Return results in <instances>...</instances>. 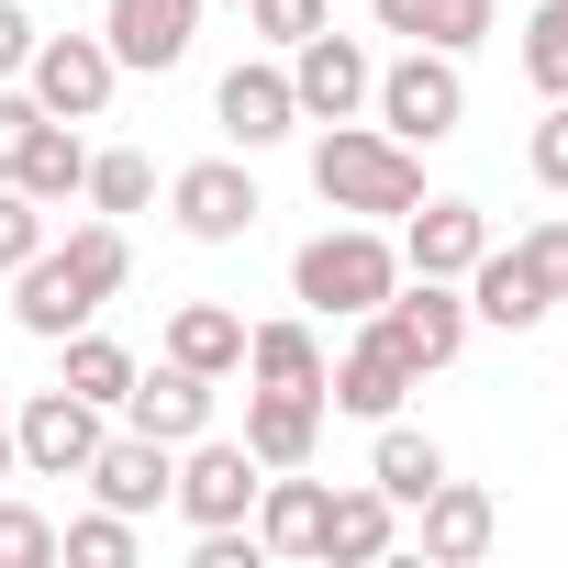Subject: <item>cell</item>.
Returning a JSON list of instances; mask_svg holds the SVG:
<instances>
[{
	"mask_svg": "<svg viewBox=\"0 0 568 568\" xmlns=\"http://www.w3.org/2000/svg\"><path fill=\"white\" fill-rule=\"evenodd\" d=\"M313 190H324L335 212H357V223L413 212V201H424V145H402V134H379V123H324Z\"/></svg>",
	"mask_w": 568,
	"mask_h": 568,
	"instance_id": "cell-1",
	"label": "cell"
},
{
	"mask_svg": "<svg viewBox=\"0 0 568 568\" xmlns=\"http://www.w3.org/2000/svg\"><path fill=\"white\" fill-rule=\"evenodd\" d=\"M390 291H402V245L368 234V223H335V234H313V245L291 256V302H302V313L357 324V313H379Z\"/></svg>",
	"mask_w": 568,
	"mask_h": 568,
	"instance_id": "cell-2",
	"label": "cell"
},
{
	"mask_svg": "<svg viewBox=\"0 0 568 568\" xmlns=\"http://www.w3.org/2000/svg\"><path fill=\"white\" fill-rule=\"evenodd\" d=\"M368 112H379V134H402V145H446V134L468 123V79H457L446 45H413L402 68L368 79Z\"/></svg>",
	"mask_w": 568,
	"mask_h": 568,
	"instance_id": "cell-3",
	"label": "cell"
},
{
	"mask_svg": "<svg viewBox=\"0 0 568 568\" xmlns=\"http://www.w3.org/2000/svg\"><path fill=\"white\" fill-rule=\"evenodd\" d=\"M112 45L101 34H34V57H23V90L57 112V123H101L112 112Z\"/></svg>",
	"mask_w": 568,
	"mask_h": 568,
	"instance_id": "cell-4",
	"label": "cell"
},
{
	"mask_svg": "<svg viewBox=\"0 0 568 568\" xmlns=\"http://www.w3.org/2000/svg\"><path fill=\"white\" fill-rule=\"evenodd\" d=\"M256 479H267V468L245 457V435H190V446H179L168 501H179V513H190V535H201V524H245V513H256Z\"/></svg>",
	"mask_w": 568,
	"mask_h": 568,
	"instance_id": "cell-5",
	"label": "cell"
},
{
	"mask_svg": "<svg viewBox=\"0 0 568 568\" xmlns=\"http://www.w3.org/2000/svg\"><path fill=\"white\" fill-rule=\"evenodd\" d=\"M12 457H23L34 479H79V468L101 457V402H79L68 379H57V390H34V402L12 413Z\"/></svg>",
	"mask_w": 568,
	"mask_h": 568,
	"instance_id": "cell-6",
	"label": "cell"
},
{
	"mask_svg": "<svg viewBox=\"0 0 568 568\" xmlns=\"http://www.w3.org/2000/svg\"><path fill=\"white\" fill-rule=\"evenodd\" d=\"M368 79H379L368 45L335 34V23L291 45V101H302V123H357V112H368Z\"/></svg>",
	"mask_w": 568,
	"mask_h": 568,
	"instance_id": "cell-7",
	"label": "cell"
},
{
	"mask_svg": "<svg viewBox=\"0 0 568 568\" xmlns=\"http://www.w3.org/2000/svg\"><path fill=\"white\" fill-rule=\"evenodd\" d=\"M413 379H424V368L390 346V324H379V313H357V346L324 368V402H335V413H357V424H390Z\"/></svg>",
	"mask_w": 568,
	"mask_h": 568,
	"instance_id": "cell-8",
	"label": "cell"
},
{
	"mask_svg": "<svg viewBox=\"0 0 568 568\" xmlns=\"http://www.w3.org/2000/svg\"><path fill=\"white\" fill-rule=\"evenodd\" d=\"M168 201H179V234H190V245H245V234H256V212H267V201H256V179H245L234 156L179 168V179H168Z\"/></svg>",
	"mask_w": 568,
	"mask_h": 568,
	"instance_id": "cell-9",
	"label": "cell"
},
{
	"mask_svg": "<svg viewBox=\"0 0 568 568\" xmlns=\"http://www.w3.org/2000/svg\"><path fill=\"white\" fill-rule=\"evenodd\" d=\"M379 324H390V346H402L413 368H446V357L468 346V291H457V278H413V267H402V291L379 302Z\"/></svg>",
	"mask_w": 568,
	"mask_h": 568,
	"instance_id": "cell-10",
	"label": "cell"
},
{
	"mask_svg": "<svg viewBox=\"0 0 568 568\" xmlns=\"http://www.w3.org/2000/svg\"><path fill=\"white\" fill-rule=\"evenodd\" d=\"M190 34H201V0H112V12H101L112 68H145V79H168L190 57Z\"/></svg>",
	"mask_w": 568,
	"mask_h": 568,
	"instance_id": "cell-11",
	"label": "cell"
},
{
	"mask_svg": "<svg viewBox=\"0 0 568 568\" xmlns=\"http://www.w3.org/2000/svg\"><path fill=\"white\" fill-rule=\"evenodd\" d=\"M123 424L134 435H156V446H190V435H212V379L201 368H134V390H123Z\"/></svg>",
	"mask_w": 568,
	"mask_h": 568,
	"instance_id": "cell-12",
	"label": "cell"
},
{
	"mask_svg": "<svg viewBox=\"0 0 568 568\" xmlns=\"http://www.w3.org/2000/svg\"><path fill=\"white\" fill-rule=\"evenodd\" d=\"M212 123L256 156V145H278V134H302V101H291V68H223V90H212Z\"/></svg>",
	"mask_w": 568,
	"mask_h": 568,
	"instance_id": "cell-13",
	"label": "cell"
},
{
	"mask_svg": "<svg viewBox=\"0 0 568 568\" xmlns=\"http://www.w3.org/2000/svg\"><path fill=\"white\" fill-rule=\"evenodd\" d=\"M479 245H490L479 201H413V223H402V267L413 278H468Z\"/></svg>",
	"mask_w": 568,
	"mask_h": 568,
	"instance_id": "cell-14",
	"label": "cell"
},
{
	"mask_svg": "<svg viewBox=\"0 0 568 568\" xmlns=\"http://www.w3.org/2000/svg\"><path fill=\"white\" fill-rule=\"evenodd\" d=\"M79 479H90L112 513H156V501H168V479H179V446H156V435H134V424H123V435H101V457H90Z\"/></svg>",
	"mask_w": 568,
	"mask_h": 568,
	"instance_id": "cell-15",
	"label": "cell"
},
{
	"mask_svg": "<svg viewBox=\"0 0 568 568\" xmlns=\"http://www.w3.org/2000/svg\"><path fill=\"white\" fill-rule=\"evenodd\" d=\"M413 524H424V557L468 568V557H490V535H501V501H490L479 479H435V490L413 501Z\"/></svg>",
	"mask_w": 568,
	"mask_h": 568,
	"instance_id": "cell-16",
	"label": "cell"
},
{
	"mask_svg": "<svg viewBox=\"0 0 568 568\" xmlns=\"http://www.w3.org/2000/svg\"><path fill=\"white\" fill-rule=\"evenodd\" d=\"M468 291V324H501V335H524V324H546L557 302H546V278L524 267V245H479V267L457 278Z\"/></svg>",
	"mask_w": 568,
	"mask_h": 568,
	"instance_id": "cell-17",
	"label": "cell"
},
{
	"mask_svg": "<svg viewBox=\"0 0 568 568\" xmlns=\"http://www.w3.org/2000/svg\"><path fill=\"white\" fill-rule=\"evenodd\" d=\"M324 446V390H256L245 402V457L256 468H313Z\"/></svg>",
	"mask_w": 568,
	"mask_h": 568,
	"instance_id": "cell-18",
	"label": "cell"
},
{
	"mask_svg": "<svg viewBox=\"0 0 568 568\" xmlns=\"http://www.w3.org/2000/svg\"><path fill=\"white\" fill-rule=\"evenodd\" d=\"M390 535H402V501H390L379 479H357V490H324V546H313V557L368 568V557H390Z\"/></svg>",
	"mask_w": 568,
	"mask_h": 568,
	"instance_id": "cell-19",
	"label": "cell"
},
{
	"mask_svg": "<svg viewBox=\"0 0 568 568\" xmlns=\"http://www.w3.org/2000/svg\"><path fill=\"white\" fill-rule=\"evenodd\" d=\"M245 524H256V546H267V557H313V546H324V479H302V468H267Z\"/></svg>",
	"mask_w": 568,
	"mask_h": 568,
	"instance_id": "cell-20",
	"label": "cell"
},
{
	"mask_svg": "<svg viewBox=\"0 0 568 568\" xmlns=\"http://www.w3.org/2000/svg\"><path fill=\"white\" fill-rule=\"evenodd\" d=\"M368 12H379V34H402V45H446V57L490 45V0H368Z\"/></svg>",
	"mask_w": 568,
	"mask_h": 568,
	"instance_id": "cell-21",
	"label": "cell"
},
{
	"mask_svg": "<svg viewBox=\"0 0 568 568\" xmlns=\"http://www.w3.org/2000/svg\"><path fill=\"white\" fill-rule=\"evenodd\" d=\"M245 379L256 390H324V335L291 313V324H256L245 335Z\"/></svg>",
	"mask_w": 568,
	"mask_h": 568,
	"instance_id": "cell-22",
	"label": "cell"
},
{
	"mask_svg": "<svg viewBox=\"0 0 568 568\" xmlns=\"http://www.w3.org/2000/svg\"><path fill=\"white\" fill-rule=\"evenodd\" d=\"M79 179H90V145H79V123L34 112V134H23V156H12V190H34V201H68Z\"/></svg>",
	"mask_w": 568,
	"mask_h": 568,
	"instance_id": "cell-23",
	"label": "cell"
},
{
	"mask_svg": "<svg viewBox=\"0 0 568 568\" xmlns=\"http://www.w3.org/2000/svg\"><path fill=\"white\" fill-rule=\"evenodd\" d=\"M168 357L201 368V379L245 368V313H223V302H179V313H168Z\"/></svg>",
	"mask_w": 568,
	"mask_h": 568,
	"instance_id": "cell-24",
	"label": "cell"
},
{
	"mask_svg": "<svg viewBox=\"0 0 568 568\" xmlns=\"http://www.w3.org/2000/svg\"><path fill=\"white\" fill-rule=\"evenodd\" d=\"M368 479H379V490L413 513V501L446 479V446H435V435H413V424H379V457H368Z\"/></svg>",
	"mask_w": 568,
	"mask_h": 568,
	"instance_id": "cell-25",
	"label": "cell"
},
{
	"mask_svg": "<svg viewBox=\"0 0 568 568\" xmlns=\"http://www.w3.org/2000/svg\"><path fill=\"white\" fill-rule=\"evenodd\" d=\"M57 346H68V390H79V402H101V413H123V390H134V357H123L112 335H90V324H79V335H57Z\"/></svg>",
	"mask_w": 568,
	"mask_h": 568,
	"instance_id": "cell-26",
	"label": "cell"
},
{
	"mask_svg": "<svg viewBox=\"0 0 568 568\" xmlns=\"http://www.w3.org/2000/svg\"><path fill=\"white\" fill-rule=\"evenodd\" d=\"M79 190H90V212H112V223H123V212H145V201H156V168H145L134 145H112V156H90V179H79Z\"/></svg>",
	"mask_w": 568,
	"mask_h": 568,
	"instance_id": "cell-27",
	"label": "cell"
},
{
	"mask_svg": "<svg viewBox=\"0 0 568 568\" xmlns=\"http://www.w3.org/2000/svg\"><path fill=\"white\" fill-rule=\"evenodd\" d=\"M57 557H68V568H134V513H112V501L79 513V524L57 535Z\"/></svg>",
	"mask_w": 568,
	"mask_h": 568,
	"instance_id": "cell-28",
	"label": "cell"
},
{
	"mask_svg": "<svg viewBox=\"0 0 568 568\" xmlns=\"http://www.w3.org/2000/svg\"><path fill=\"white\" fill-rule=\"evenodd\" d=\"M524 79L546 101H568V0H535V23H524Z\"/></svg>",
	"mask_w": 568,
	"mask_h": 568,
	"instance_id": "cell-29",
	"label": "cell"
},
{
	"mask_svg": "<svg viewBox=\"0 0 568 568\" xmlns=\"http://www.w3.org/2000/svg\"><path fill=\"white\" fill-rule=\"evenodd\" d=\"M0 568H57V524L34 501H0Z\"/></svg>",
	"mask_w": 568,
	"mask_h": 568,
	"instance_id": "cell-30",
	"label": "cell"
},
{
	"mask_svg": "<svg viewBox=\"0 0 568 568\" xmlns=\"http://www.w3.org/2000/svg\"><path fill=\"white\" fill-rule=\"evenodd\" d=\"M34 245H45V201H34V190H12V179H0V278H12V267H23Z\"/></svg>",
	"mask_w": 568,
	"mask_h": 568,
	"instance_id": "cell-31",
	"label": "cell"
},
{
	"mask_svg": "<svg viewBox=\"0 0 568 568\" xmlns=\"http://www.w3.org/2000/svg\"><path fill=\"white\" fill-rule=\"evenodd\" d=\"M245 23H256L267 45H302V34H324V23H335V0H245Z\"/></svg>",
	"mask_w": 568,
	"mask_h": 568,
	"instance_id": "cell-32",
	"label": "cell"
},
{
	"mask_svg": "<svg viewBox=\"0 0 568 568\" xmlns=\"http://www.w3.org/2000/svg\"><path fill=\"white\" fill-rule=\"evenodd\" d=\"M524 168H535V190H568V101H546V123L524 134Z\"/></svg>",
	"mask_w": 568,
	"mask_h": 568,
	"instance_id": "cell-33",
	"label": "cell"
},
{
	"mask_svg": "<svg viewBox=\"0 0 568 568\" xmlns=\"http://www.w3.org/2000/svg\"><path fill=\"white\" fill-rule=\"evenodd\" d=\"M524 267L546 278V302H568V223H535L524 234Z\"/></svg>",
	"mask_w": 568,
	"mask_h": 568,
	"instance_id": "cell-34",
	"label": "cell"
},
{
	"mask_svg": "<svg viewBox=\"0 0 568 568\" xmlns=\"http://www.w3.org/2000/svg\"><path fill=\"white\" fill-rule=\"evenodd\" d=\"M34 90H12V79H0V179H12V156H23V134H34Z\"/></svg>",
	"mask_w": 568,
	"mask_h": 568,
	"instance_id": "cell-35",
	"label": "cell"
},
{
	"mask_svg": "<svg viewBox=\"0 0 568 568\" xmlns=\"http://www.w3.org/2000/svg\"><path fill=\"white\" fill-rule=\"evenodd\" d=\"M23 57H34V12H23V0H0V79H23Z\"/></svg>",
	"mask_w": 568,
	"mask_h": 568,
	"instance_id": "cell-36",
	"label": "cell"
},
{
	"mask_svg": "<svg viewBox=\"0 0 568 568\" xmlns=\"http://www.w3.org/2000/svg\"><path fill=\"white\" fill-rule=\"evenodd\" d=\"M12 468H23V457H12V413H0V479H12Z\"/></svg>",
	"mask_w": 568,
	"mask_h": 568,
	"instance_id": "cell-37",
	"label": "cell"
}]
</instances>
